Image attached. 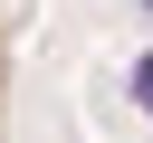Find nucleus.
Masks as SVG:
<instances>
[{"mask_svg": "<svg viewBox=\"0 0 153 143\" xmlns=\"http://www.w3.org/2000/svg\"><path fill=\"white\" fill-rule=\"evenodd\" d=\"M10 95H19V48H10V0H0V143H10Z\"/></svg>", "mask_w": 153, "mask_h": 143, "instance_id": "obj_1", "label": "nucleus"}]
</instances>
